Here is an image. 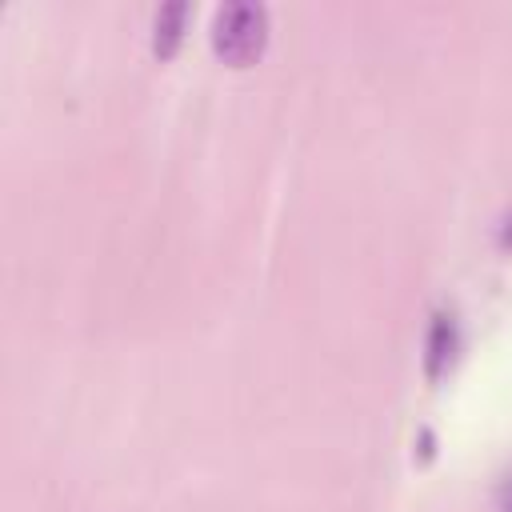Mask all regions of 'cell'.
I'll return each instance as SVG.
<instances>
[{"instance_id": "6da1fadb", "label": "cell", "mask_w": 512, "mask_h": 512, "mask_svg": "<svg viewBox=\"0 0 512 512\" xmlns=\"http://www.w3.org/2000/svg\"><path fill=\"white\" fill-rule=\"evenodd\" d=\"M268 40V8L256 0H228L212 12V48L224 60H248Z\"/></svg>"}, {"instance_id": "7a4b0ae2", "label": "cell", "mask_w": 512, "mask_h": 512, "mask_svg": "<svg viewBox=\"0 0 512 512\" xmlns=\"http://www.w3.org/2000/svg\"><path fill=\"white\" fill-rule=\"evenodd\" d=\"M460 352V320L452 308H436L424 332V376L440 380Z\"/></svg>"}, {"instance_id": "3957f363", "label": "cell", "mask_w": 512, "mask_h": 512, "mask_svg": "<svg viewBox=\"0 0 512 512\" xmlns=\"http://www.w3.org/2000/svg\"><path fill=\"white\" fill-rule=\"evenodd\" d=\"M184 20H188V4L184 0H172V4H160L156 16H152V52L156 56H172L180 36H184Z\"/></svg>"}, {"instance_id": "277c9868", "label": "cell", "mask_w": 512, "mask_h": 512, "mask_svg": "<svg viewBox=\"0 0 512 512\" xmlns=\"http://www.w3.org/2000/svg\"><path fill=\"white\" fill-rule=\"evenodd\" d=\"M496 240H500L504 248H512V208L500 216V224H496Z\"/></svg>"}, {"instance_id": "5b68a950", "label": "cell", "mask_w": 512, "mask_h": 512, "mask_svg": "<svg viewBox=\"0 0 512 512\" xmlns=\"http://www.w3.org/2000/svg\"><path fill=\"white\" fill-rule=\"evenodd\" d=\"M500 512H512V484L504 488V500H500Z\"/></svg>"}]
</instances>
